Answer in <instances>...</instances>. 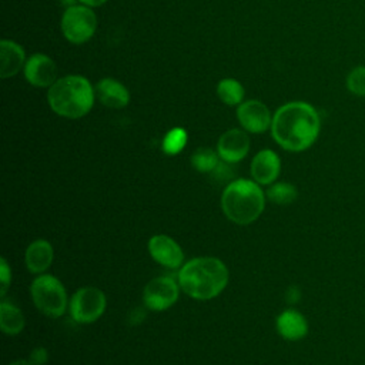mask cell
<instances>
[{
	"label": "cell",
	"mask_w": 365,
	"mask_h": 365,
	"mask_svg": "<svg viewBox=\"0 0 365 365\" xmlns=\"http://www.w3.org/2000/svg\"><path fill=\"white\" fill-rule=\"evenodd\" d=\"M321 118L318 111L305 101H291L281 106L271 123V134L287 151H304L318 138Z\"/></svg>",
	"instance_id": "cell-1"
},
{
	"label": "cell",
	"mask_w": 365,
	"mask_h": 365,
	"mask_svg": "<svg viewBox=\"0 0 365 365\" xmlns=\"http://www.w3.org/2000/svg\"><path fill=\"white\" fill-rule=\"evenodd\" d=\"M228 284V268L214 257H198L178 271V285L194 299H211Z\"/></svg>",
	"instance_id": "cell-2"
},
{
	"label": "cell",
	"mask_w": 365,
	"mask_h": 365,
	"mask_svg": "<svg viewBox=\"0 0 365 365\" xmlns=\"http://www.w3.org/2000/svg\"><path fill=\"white\" fill-rule=\"evenodd\" d=\"M96 91L83 76H66L57 78L47 91V101L51 110L66 118L86 115L94 103Z\"/></svg>",
	"instance_id": "cell-3"
},
{
	"label": "cell",
	"mask_w": 365,
	"mask_h": 365,
	"mask_svg": "<svg viewBox=\"0 0 365 365\" xmlns=\"http://www.w3.org/2000/svg\"><path fill=\"white\" fill-rule=\"evenodd\" d=\"M221 207L230 221L238 225H247L262 214L265 197L258 182L235 180L225 187L221 197Z\"/></svg>",
	"instance_id": "cell-4"
},
{
	"label": "cell",
	"mask_w": 365,
	"mask_h": 365,
	"mask_svg": "<svg viewBox=\"0 0 365 365\" xmlns=\"http://www.w3.org/2000/svg\"><path fill=\"white\" fill-rule=\"evenodd\" d=\"M30 294L37 309L50 318H58L67 309L66 289L53 275L37 277L30 285Z\"/></svg>",
	"instance_id": "cell-5"
},
{
	"label": "cell",
	"mask_w": 365,
	"mask_h": 365,
	"mask_svg": "<svg viewBox=\"0 0 365 365\" xmlns=\"http://www.w3.org/2000/svg\"><path fill=\"white\" fill-rule=\"evenodd\" d=\"M97 29V17L88 6H70L61 17V31L74 44L90 40Z\"/></svg>",
	"instance_id": "cell-6"
},
{
	"label": "cell",
	"mask_w": 365,
	"mask_h": 365,
	"mask_svg": "<svg viewBox=\"0 0 365 365\" xmlns=\"http://www.w3.org/2000/svg\"><path fill=\"white\" fill-rule=\"evenodd\" d=\"M107 299L101 289L84 287L74 292L70 301V315L78 324L97 321L106 311Z\"/></svg>",
	"instance_id": "cell-7"
},
{
	"label": "cell",
	"mask_w": 365,
	"mask_h": 365,
	"mask_svg": "<svg viewBox=\"0 0 365 365\" xmlns=\"http://www.w3.org/2000/svg\"><path fill=\"white\" fill-rule=\"evenodd\" d=\"M178 298V285L170 277L153 278L143 291L145 307L153 311H164L175 304Z\"/></svg>",
	"instance_id": "cell-8"
},
{
	"label": "cell",
	"mask_w": 365,
	"mask_h": 365,
	"mask_svg": "<svg viewBox=\"0 0 365 365\" xmlns=\"http://www.w3.org/2000/svg\"><path fill=\"white\" fill-rule=\"evenodd\" d=\"M237 118L248 133H264L271 128L272 117L268 107L259 100H248L238 106Z\"/></svg>",
	"instance_id": "cell-9"
},
{
	"label": "cell",
	"mask_w": 365,
	"mask_h": 365,
	"mask_svg": "<svg viewBox=\"0 0 365 365\" xmlns=\"http://www.w3.org/2000/svg\"><path fill=\"white\" fill-rule=\"evenodd\" d=\"M26 80L36 87H50L57 80V66L46 54H33L24 66Z\"/></svg>",
	"instance_id": "cell-10"
},
{
	"label": "cell",
	"mask_w": 365,
	"mask_h": 365,
	"mask_svg": "<svg viewBox=\"0 0 365 365\" xmlns=\"http://www.w3.org/2000/svg\"><path fill=\"white\" fill-rule=\"evenodd\" d=\"M148 251L153 259L165 268H180L184 259L180 245L164 234H157L150 238Z\"/></svg>",
	"instance_id": "cell-11"
},
{
	"label": "cell",
	"mask_w": 365,
	"mask_h": 365,
	"mask_svg": "<svg viewBox=\"0 0 365 365\" xmlns=\"http://www.w3.org/2000/svg\"><path fill=\"white\" fill-rule=\"evenodd\" d=\"M250 137L244 130L231 128L225 131L217 144V153L227 163L241 161L250 151Z\"/></svg>",
	"instance_id": "cell-12"
},
{
	"label": "cell",
	"mask_w": 365,
	"mask_h": 365,
	"mask_svg": "<svg viewBox=\"0 0 365 365\" xmlns=\"http://www.w3.org/2000/svg\"><path fill=\"white\" fill-rule=\"evenodd\" d=\"M281 171V161L272 150H261L251 161V175L258 184H271Z\"/></svg>",
	"instance_id": "cell-13"
},
{
	"label": "cell",
	"mask_w": 365,
	"mask_h": 365,
	"mask_svg": "<svg viewBox=\"0 0 365 365\" xmlns=\"http://www.w3.org/2000/svg\"><path fill=\"white\" fill-rule=\"evenodd\" d=\"M94 91L100 103L110 108H123L130 101V93L125 86L114 78L100 80Z\"/></svg>",
	"instance_id": "cell-14"
},
{
	"label": "cell",
	"mask_w": 365,
	"mask_h": 365,
	"mask_svg": "<svg viewBox=\"0 0 365 365\" xmlns=\"http://www.w3.org/2000/svg\"><path fill=\"white\" fill-rule=\"evenodd\" d=\"M277 331L287 341H299L308 334L307 318L297 309H285L277 318Z\"/></svg>",
	"instance_id": "cell-15"
},
{
	"label": "cell",
	"mask_w": 365,
	"mask_h": 365,
	"mask_svg": "<svg viewBox=\"0 0 365 365\" xmlns=\"http://www.w3.org/2000/svg\"><path fill=\"white\" fill-rule=\"evenodd\" d=\"M0 76L1 78L17 74L26 66V53L23 47L11 40L0 41Z\"/></svg>",
	"instance_id": "cell-16"
},
{
	"label": "cell",
	"mask_w": 365,
	"mask_h": 365,
	"mask_svg": "<svg viewBox=\"0 0 365 365\" xmlns=\"http://www.w3.org/2000/svg\"><path fill=\"white\" fill-rule=\"evenodd\" d=\"M24 258L31 274H43L51 265L53 247L46 240H36L27 247Z\"/></svg>",
	"instance_id": "cell-17"
},
{
	"label": "cell",
	"mask_w": 365,
	"mask_h": 365,
	"mask_svg": "<svg viewBox=\"0 0 365 365\" xmlns=\"http://www.w3.org/2000/svg\"><path fill=\"white\" fill-rule=\"evenodd\" d=\"M0 328L7 335H17L24 328L23 312L7 301L0 304Z\"/></svg>",
	"instance_id": "cell-18"
},
{
	"label": "cell",
	"mask_w": 365,
	"mask_h": 365,
	"mask_svg": "<svg viewBox=\"0 0 365 365\" xmlns=\"http://www.w3.org/2000/svg\"><path fill=\"white\" fill-rule=\"evenodd\" d=\"M217 94L222 103L237 106L244 98V87L235 78H222L217 86Z\"/></svg>",
	"instance_id": "cell-19"
},
{
	"label": "cell",
	"mask_w": 365,
	"mask_h": 365,
	"mask_svg": "<svg viewBox=\"0 0 365 365\" xmlns=\"http://www.w3.org/2000/svg\"><path fill=\"white\" fill-rule=\"evenodd\" d=\"M267 197H268V200H271L275 204L288 205L297 200L298 191H297L295 185H292L289 182H275L268 188Z\"/></svg>",
	"instance_id": "cell-20"
},
{
	"label": "cell",
	"mask_w": 365,
	"mask_h": 365,
	"mask_svg": "<svg viewBox=\"0 0 365 365\" xmlns=\"http://www.w3.org/2000/svg\"><path fill=\"white\" fill-rule=\"evenodd\" d=\"M218 163V153L208 147H200L191 155V164L200 173H211Z\"/></svg>",
	"instance_id": "cell-21"
},
{
	"label": "cell",
	"mask_w": 365,
	"mask_h": 365,
	"mask_svg": "<svg viewBox=\"0 0 365 365\" xmlns=\"http://www.w3.org/2000/svg\"><path fill=\"white\" fill-rule=\"evenodd\" d=\"M187 140V131L181 127H174L163 138V151L168 155H175L185 147Z\"/></svg>",
	"instance_id": "cell-22"
},
{
	"label": "cell",
	"mask_w": 365,
	"mask_h": 365,
	"mask_svg": "<svg viewBox=\"0 0 365 365\" xmlns=\"http://www.w3.org/2000/svg\"><path fill=\"white\" fill-rule=\"evenodd\" d=\"M346 88L354 96L365 97V66H356L348 73Z\"/></svg>",
	"instance_id": "cell-23"
},
{
	"label": "cell",
	"mask_w": 365,
	"mask_h": 365,
	"mask_svg": "<svg viewBox=\"0 0 365 365\" xmlns=\"http://www.w3.org/2000/svg\"><path fill=\"white\" fill-rule=\"evenodd\" d=\"M10 279H11V272H10V268L6 262L4 258H1V262H0V281H1V292L0 295L4 297L6 292H7V288L10 285Z\"/></svg>",
	"instance_id": "cell-24"
},
{
	"label": "cell",
	"mask_w": 365,
	"mask_h": 365,
	"mask_svg": "<svg viewBox=\"0 0 365 365\" xmlns=\"http://www.w3.org/2000/svg\"><path fill=\"white\" fill-rule=\"evenodd\" d=\"M230 163L224 161V163H218L217 167L211 171L212 173V177L220 180V181H225V180H230L232 177V170L230 168V165H227Z\"/></svg>",
	"instance_id": "cell-25"
},
{
	"label": "cell",
	"mask_w": 365,
	"mask_h": 365,
	"mask_svg": "<svg viewBox=\"0 0 365 365\" xmlns=\"http://www.w3.org/2000/svg\"><path fill=\"white\" fill-rule=\"evenodd\" d=\"M48 359V354L44 348L38 346V348H34L31 352H30V362L33 365H43L46 364Z\"/></svg>",
	"instance_id": "cell-26"
},
{
	"label": "cell",
	"mask_w": 365,
	"mask_h": 365,
	"mask_svg": "<svg viewBox=\"0 0 365 365\" xmlns=\"http://www.w3.org/2000/svg\"><path fill=\"white\" fill-rule=\"evenodd\" d=\"M301 294H299V289L297 287H291L288 291H287V299L289 304H295L298 299H299Z\"/></svg>",
	"instance_id": "cell-27"
},
{
	"label": "cell",
	"mask_w": 365,
	"mask_h": 365,
	"mask_svg": "<svg viewBox=\"0 0 365 365\" xmlns=\"http://www.w3.org/2000/svg\"><path fill=\"white\" fill-rule=\"evenodd\" d=\"M80 3H83L84 6H88V7H98L101 4H104L107 0H78Z\"/></svg>",
	"instance_id": "cell-28"
},
{
	"label": "cell",
	"mask_w": 365,
	"mask_h": 365,
	"mask_svg": "<svg viewBox=\"0 0 365 365\" xmlns=\"http://www.w3.org/2000/svg\"><path fill=\"white\" fill-rule=\"evenodd\" d=\"M9 365H33V364L30 361H26V359H17V361L10 362Z\"/></svg>",
	"instance_id": "cell-29"
}]
</instances>
